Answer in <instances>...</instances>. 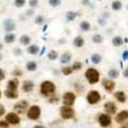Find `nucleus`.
<instances>
[{"instance_id":"1","label":"nucleus","mask_w":128,"mask_h":128,"mask_svg":"<svg viewBox=\"0 0 128 128\" xmlns=\"http://www.w3.org/2000/svg\"><path fill=\"white\" fill-rule=\"evenodd\" d=\"M84 76L90 84H95V83H97L99 81L100 74H99V72L96 68H94V67H89V68L86 70Z\"/></svg>"},{"instance_id":"2","label":"nucleus","mask_w":128,"mask_h":128,"mask_svg":"<svg viewBox=\"0 0 128 128\" xmlns=\"http://www.w3.org/2000/svg\"><path fill=\"white\" fill-rule=\"evenodd\" d=\"M56 91V86L54 82L49 81V80H46L41 84V93L44 96H49L50 94H52Z\"/></svg>"},{"instance_id":"3","label":"nucleus","mask_w":128,"mask_h":128,"mask_svg":"<svg viewBox=\"0 0 128 128\" xmlns=\"http://www.w3.org/2000/svg\"><path fill=\"white\" fill-rule=\"evenodd\" d=\"M86 100L91 105H95L100 100V94L97 91H90L86 95Z\"/></svg>"},{"instance_id":"4","label":"nucleus","mask_w":128,"mask_h":128,"mask_svg":"<svg viewBox=\"0 0 128 128\" xmlns=\"http://www.w3.org/2000/svg\"><path fill=\"white\" fill-rule=\"evenodd\" d=\"M60 113H61V116L64 120H70V118H73L74 115H75V111L72 109L70 107L68 106H63L60 110Z\"/></svg>"},{"instance_id":"5","label":"nucleus","mask_w":128,"mask_h":128,"mask_svg":"<svg viewBox=\"0 0 128 128\" xmlns=\"http://www.w3.org/2000/svg\"><path fill=\"white\" fill-rule=\"evenodd\" d=\"M40 115H41V108L36 105L30 107L29 111H28V118L30 120H38Z\"/></svg>"},{"instance_id":"6","label":"nucleus","mask_w":128,"mask_h":128,"mask_svg":"<svg viewBox=\"0 0 128 128\" xmlns=\"http://www.w3.org/2000/svg\"><path fill=\"white\" fill-rule=\"evenodd\" d=\"M76 100V95L72 92H66L65 94L63 95V104L65 106H73L74 102Z\"/></svg>"},{"instance_id":"7","label":"nucleus","mask_w":128,"mask_h":128,"mask_svg":"<svg viewBox=\"0 0 128 128\" xmlns=\"http://www.w3.org/2000/svg\"><path fill=\"white\" fill-rule=\"evenodd\" d=\"M3 27H4V30L10 33V32H13L16 29V22L13 18H6L3 20Z\"/></svg>"},{"instance_id":"8","label":"nucleus","mask_w":128,"mask_h":128,"mask_svg":"<svg viewBox=\"0 0 128 128\" xmlns=\"http://www.w3.org/2000/svg\"><path fill=\"white\" fill-rule=\"evenodd\" d=\"M28 107H29V104H28V102H26V100H20V102H18L14 106V110L17 112V113H24Z\"/></svg>"},{"instance_id":"9","label":"nucleus","mask_w":128,"mask_h":128,"mask_svg":"<svg viewBox=\"0 0 128 128\" xmlns=\"http://www.w3.org/2000/svg\"><path fill=\"white\" fill-rule=\"evenodd\" d=\"M98 121L102 127H108V126H110V124H111V118L107 114H99Z\"/></svg>"},{"instance_id":"10","label":"nucleus","mask_w":128,"mask_h":128,"mask_svg":"<svg viewBox=\"0 0 128 128\" xmlns=\"http://www.w3.org/2000/svg\"><path fill=\"white\" fill-rule=\"evenodd\" d=\"M6 122L10 123V124H13V125H17V124L20 122V118L16 113H13V112H11L6 115Z\"/></svg>"},{"instance_id":"11","label":"nucleus","mask_w":128,"mask_h":128,"mask_svg":"<svg viewBox=\"0 0 128 128\" xmlns=\"http://www.w3.org/2000/svg\"><path fill=\"white\" fill-rule=\"evenodd\" d=\"M104 108H105L107 113H109V114H114L116 112V106H115V104L113 102H107L104 105Z\"/></svg>"},{"instance_id":"12","label":"nucleus","mask_w":128,"mask_h":128,"mask_svg":"<svg viewBox=\"0 0 128 128\" xmlns=\"http://www.w3.org/2000/svg\"><path fill=\"white\" fill-rule=\"evenodd\" d=\"M102 86H104V88L108 91V92H111L112 90L115 88V83H114V81H112L111 79H102Z\"/></svg>"},{"instance_id":"13","label":"nucleus","mask_w":128,"mask_h":128,"mask_svg":"<svg viewBox=\"0 0 128 128\" xmlns=\"http://www.w3.org/2000/svg\"><path fill=\"white\" fill-rule=\"evenodd\" d=\"M22 91L24 92H31L32 90L34 89V83L33 81H31V80H25V81L22 82Z\"/></svg>"},{"instance_id":"14","label":"nucleus","mask_w":128,"mask_h":128,"mask_svg":"<svg viewBox=\"0 0 128 128\" xmlns=\"http://www.w3.org/2000/svg\"><path fill=\"white\" fill-rule=\"evenodd\" d=\"M84 38H83L81 35H77L75 38H74V41H73V45L76 47V48H82L83 46H84Z\"/></svg>"},{"instance_id":"15","label":"nucleus","mask_w":128,"mask_h":128,"mask_svg":"<svg viewBox=\"0 0 128 128\" xmlns=\"http://www.w3.org/2000/svg\"><path fill=\"white\" fill-rule=\"evenodd\" d=\"M128 118V111L127 110H123L115 116V121L118 123H124Z\"/></svg>"},{"instance_id":"16","label":"nucleus","mask_w":128,"mask_h":128,"mask_svg":"<svg viewBox=\"0 0 128 128\" xmlns=\"http://www.w3.org/2000/svg\"><path fill=\"white\" fill-rule=\"evenodd\" d=\"M70 60H72V54L68 51L63 52L61 54V57H60V62H61V64H68L70 62Z\"/></svg>"},{"instance_id":"17","label":"nucleus","mask_w":128,"mask_h":128,"mask_svg":"<svg viewBox=\"0 0 128 128\" xmlns=\"http://www.w3.org/2000/svg\"><path fill=\"white\" fill-rule=\"evenodd\" d=\"M27 52L32 56H35V54H40V47L38 45H35V44H30V45L27 47Z\"/></svg>"},{"instance_id":"18","label":"nucleus","mask_w":128,"mask_h":128,"mask_svg":"<svg viewBox=\"0 0 128 128\" xmlns=\"http://www.w3.org/2000/svg\"><path fill=\"white\" fill-rule=\"evenodd\" d=\"M124 44V40L122 36L120 35H115V36L112 38V45L114 47H121Z\"/></svg>"},{"instance_id":"19","label":"nucleus","mask_w":128,"mask_h":128,"mask_svg":"<svg viewBox=\"0 0 128 128\" xmlns=\"http://www.w3.org/2000/svg\"><path fill=\"white\" fill-rule=\"evenodd\" d=\"M3 40H4V43H6V44H12V43L15 42L16 35H15V33H13V32H10V33H6V34L4 35Z\"/></svg>"},{"instance_id":"20","label":"nucleus","mask_w":128,"mask_h":128,"mask_svg":"<svg viewBox=\"0 0 128 128\" xmlns=\"http://www.w3.org/2000/svg\"><path fill=\"white\" fill-rule=\"evenodd\" d=\"M19 42H20V44H22L24 46H29L31 44V36L28 34H22L20 38H19Z\"/></svg>"},{"instance_id":"21","label":"nucleus","mask_w":128,"mask_h":128,"mask_svg":"<svg viewBox=\"0 0 128 128\" xmlns=\"http://www.w3.org/2000/svg\"><path fill=\"white\" fill-rule=\"evenodd\" d=\"M17 86H18V80L16 78L9 80V82H8V90L17 91Z\"/></svg>"},{"instance_id":"22","label":"nucleus","mask_w":128,"mask_h":128,"mask_svg":"<svg viewBox=\"0 0 128 128\" xmlns=\"http://www.w3.org/2000/svg\"><path fill=\"white\" fill-rule=\"evenodd\" d=\"M102 54H97V52H95V54H93L91 56V61H92V63L93 64H99L102 62Z\"/></svg>"},{"instance_id":"23","label":"nucleus","mask_w":128,"mask_h":128,"mask_svg":"<svg viewBox=\"0 0 128 128\" xmlns=\"http://www.w3.org/2000/svg\"><path fill=\"white\" fill-rule=\"evenodd\" d=\"M78 16V13L77 12H74V11H68L65 15V19L67 22H74Z\"/></svg>"},{"instance_id":"24","label":"nucleus","mask_w":128,"mask_h":128,"mask_svg":"<svg viewBox=\"0 0 128 128\" xmlns=\"http://www.w3.org/2000/svg\"><path fill=\"white\" fill-rule=\"evenodd\" d=\"M4 95L6 96L8 98H10V99H15V98H17L18 97V93H17V91H13V90H6L4 92Z\"/></svg>"},{"instance_id":"25","label":"nucleus","mask_w":128,"mask_h":128,"mask_svg":"<svg viewBox=\"0 0 128 128\" xmlns=\"http://www.w3.org/2000/svg\"><path fill=\"white\" fill-rule=\"evenodd\" d=\"M111 8L113 11H121L123 8V3H122V1H120V0H114V1H112V3H111Z\"/></svg>"},{"instance_id":"26","label":"nucleus","mask_w":128,"mask_h":128,"mask_svg":"<svg viewBox=\"0 0 128 128\" xmlns=\"http://www.w3.org/2000/svg\"><path fill=\"white\" fill-rule=\"evenodd\" d=\"M114 97L116 98L120 102H126V94L124 93V92H122V91L114 93Z\"/></svg>"},{"instance_id":"27","label":"nucleus","mask_w":128,"mask_h":128,"mask_svg":"<svg viewBox=\"0 0 128 128\" xmlns=\"http://www.w3.org/2000/svg\"><path fill=\"white\" fill-rule=\"evenodd\" d=\"M26 67L29 72H35L38 70V63L35 61H29V62H27Z\"/></svg>"},{"instance_id":"28","label":"nucleus","mask_w":128,"mask_h":128,"mask_svg":"<svg viewBox=\"0 0 128 128\" xmlns=\"http://www.w3.org/2000/svg\"><path fill=\"white\" fill-rule=\"evenodd\" d=\"M79 27L83 32H88V31H90V29H91V24L88 20H82L81 22H80Z\"/></svg>"},{"instance_id":"29","label":"nucleus","mask_w":128,"mask_h":128,"mask_svg":"<svg viewBox=\"0 0 128 128\" xmlns=\"http://www.w3.org/2000/svg\"><path fill=\"white\" fill-rule=\"evenodd\" d=\"M92 42L95 43V44H102L104 42V38L102 34L99 33H95L92 35Z\"/></svg>"},{"instance_id":"30","label":"nucleus","mask_w":128,"mask_h":128,"mask_svg":"<svg viewBox=\"0 0 128 128\" xmlns=\"http://www.w3.org/2000/svg\"><path fill=\"white\" fill-rule=\"evenodd\" d=\"M34 24L35 25H38V26H42V25H45V18L44 16L38 14L35 16V19H34Z\"/></svg>"},{"instance_id":"31","label":"nucleus","mask_w":128,"mask_h":128,"mask_svg":"<svg viewBox=\"0 0 128 128\" xmlns=\"http://www.w3.org/2000/svg\"><path fill=\"white\" fill-rule=\"evenodd\" d=\"M59 57V54H58V51H56V50H50L49 52L47 54V58L50 60V61H54V60H57Z\"/></svg>"},{"instance_id":"32","label":"nucleus","mask_w":128,"mask_h":128,"mask_svg":"<svg viewBox=\"0 0 128 128\" xmlns=\"http://www.w3.org/2000/svg\"><path fill=\"white\" fill-rule=\"evenodd\" d=\"M108 76L112 79H115V78H118V76H120V73H118V70H115V68H111L109 70V72H108Z\"/></svg>"},{"instance_id":"33","label":"nucleus","mask_w":128,"mask_h":128,"mask_svg":"<svg viewBox=\"0 0 128 128\" xmlns=\"http://www.w3.org/2000/svg\"><path fill=\"white\" fill-rule=\"evenodd\" d=\"M61 72H62V74L64 76H70L74 70H73V68H72V66H64L61 70Z\"/></svg>"},{"instance_id":"34","label":"nucleus","mask_w":128,"mask_h":128,"mask_svg":"<svg viewBox=\"0 0 128 128\" xmlns=\"http://www.w3.org/2000/svg\"><path fill=\"white\" fill-rule=\"evenodd\" d=\"M72 68L73 70H80L82 68V63L79 62V61H76L73 63V66H72Z\"/></svg>"},{"instance_id":"35","label":"nucleus","mask_w":128,"mask_h":128,"mask_svg":"<svg viewBox=\"0 0 128 128\" xmlns=\"http://www.w3.org/2000/svg\"><path fill=\"white\" fill-rule=\"evenodd\" d=\"M48 3L50 4V6L57 8V6H59L62 3V0H49V1H48Z\"/></svg>"},{"instance_id":"36","label":"nucleus","mask_w":128,"mask_h":128,"mask_svg":"<svg viewBox=\"0 0 128 128\" xmlns=\"http://www.w3.org/2000/svg\"><path fill=\"white\" fill-rule=\"evenodd\" d=\"M26 4V0H14V6L16 8H22Z\"/></svg>"},{"instance_id":"37","label":"nucleus","mask_w":128,"mask_h":128,"mask_svg":"<svg viewBox=\"0 0 128 128\" xmlns=\"http://www.w3.org/2000/svg\"><path fill=\"white\" fill-rule=\"evenodd\" d=\"M13 54L17 56V57H19V56H22V50L19 47H15V48H13Z\"/></svg>"},{"instance_id":"38","label":"nucleus","mask_w":128,"mask_h":128,"mask_svg":"<svg viewBox=\"0 0 128 128\" xmlns=\"http://www.w3.org/2000/svg\"><path fill=\"white\" fill-rule=\"evenodd\" d=\"M29 6L31 9H34L38 6V0H29Z\"/></svg>"},{"instance_id":"39","label":"nucleus","mask_w":128,"mask_h":128,"mask_svg":"<svg viewBox=\"0 0 128 128\" xmlns=\"http://www.w3.org/2000/svg\"><path fill=\"white\" fill-rule=\"evenodd\" d=\"M97 22H98V25H99V26L105 27V26H106V24H107V19L102 18V17H99V18H98V20H97Z\"/></svg>"},{"instance_id":"40","label":"nucleus","mask_w":128,"mask_h":128,"mask_svg":"<svg viewBox=\"0 0 128 128\" xmlns=\"http://www.w3.org/2000/svg\"><path fill=\"white\" fill-rule=\"evenodd\" d=\"M34 15V9H28L26 11V16L30 17V16H33Z\"/></svg>"},{"instance_id":"41","label":"nucleus","mask_w":128,"mask_h":128,"mask_svg":"<svg viewBox=\"0 0 128 128\" xmlns=\"http://www.w3.org/2000/svg\"><path fill=\"white\" fill-rule=\"evenodd\" d=\"M122 59H123V61H127L128 60V50H124L123 51V54H122Z\"/></svg>"},{"instance_id":"42","label":"nucleus","mask_w":128,"mask_h":128,"mask_svg":"<svg viewBox=\"0 0 128 128\" xmlns=\"http://www.w3.org/2000/svg\"><path fill=\"white\" fill-rule=\"evenodd\" d=\"M8 127H9V124H8V122L0 121V128H8Z\"/></svg>"},{"instance_id":"43","label":"nucleus","mask_w":128,"mask_h":128,"mask_svg":"<svg viewBox=\"0 0 128 128\" xmlns=\"http://www.w3.org/2000/svg\"><path fill=\"white\" fill-rule=\"evenodd\" d=\"M6 78V73H4V70H3L2 68H0V81L1 80H3Z\"/></svg>"},{"instance_id":"44","label":"nucleus","mask_w":128,"mask_h":128,"mask_svg":"<svg viewBox=\"0 0 128 128\" xmlns=\"http://www.w3.org/2000/svg\"><path fill=\"white\" fill-rule=\"evenodd\" d=\"M12 74H13L14 76H20V75H22V72L20 70H13Z\"/></svg>"},{"instance_id":"45","label":"nucleus","mask_w":128,"mask_h":128,"mask_svg":"<svg viewBox=\"0 0 128 128\" xmlns=\"http://www.w3.org/2000/svg\"><path fill=\"white\" fill-rule=\"evenodd\" d=\"M4 112H6L4 107H3V105H0V116H2L4 114Z\"/></svg>"},{"instance_id":"46","label":"nucleus","mask_w":128,"mask_h":128,"mask_svg":"<svg viewBox=\"0 0 128 128\" xmlns=\"http://www.w3.org/2000/svg\"><path fill=\"white\" fill-rule=\"evenodd\" d=\"M102 18H105V19H107V18H109V17H110V14L108 13V12H104V14H102Z\"/></svg>"},{"instance_id":"47","label":"nucleus","mask_w":128,"mask_h":128,"mask_svg":"<svg viewBox=\"0 0 128 128\" xmlns=\"http://www.w3.org/2000/svg\"><path fill=\"white\" fill-rule=\"evenodd\" d=\"M123 75H124V77H125V78H128V67H127V68L124 70Z\"/></svg>"},{"instance_id":"48","label":"nucleus","mask_w":128,"mask_h":128,"mask_svg":"<svg viewBox=\"0 0 128 128\" xmlns=\"http://www.w3.org/2000/svg\"><path fill=\"white\" fill-rule=\"evenodd\" d=\"M45 49H46L45 47H43V48H42V50L40 51V56H43V54H44V52H45Z\"/></svg>"},{"instance_id":"49","label":"nucleus","mask_w":128,"mask_h":128,"mask_svg":"<svg viewBox=\"0 0 128 128\" xmlns=\"http://www.w3.org/2000/svg\"><path fill=\"white\" fill-rule=\"evenodd\" d=\"M82 3H83L84 6H88V4H90V1H89V0H83Z\"/></svg>"},{"instance_id":"50","label":"nucleus","mask_w":128,"mask_h":128,"mask_svg":"<svg viewBox=\"0 0 128 128\" xmlns=\"http://www.w3.org/2000/svg\"><path fill=\"white\" fill-rule=\"evenodd\" d=\"M47 28H48V25H46V24H45V25H44V28H43V31L45 32L47 30Z\"/></svg>"},{"instance_id":"51","label":"nucleus","mask_w":128,"mask_h":128,"mask_svg":"<svg viewBox=\"0 0 128 128\" xmlns=\"http://www.w3.org/2000/svg\"><path fill=\"white\" fill-rule=\"evenodd\" d=\"M3 49V45H2V43H0V51H1Z\"/></svg>"},{"instance_id":"52","label":"nucleus","mask_w":128,"mask_h":128,"mask_svg":"<svg viewBox=\"0 0 128 128\" xmlns=\"http://www.w3.org/2000/svg\"><path fill=\"white\" fill-rule=\"evenodd\" d=\"M34 128H45V127H44V126H35Z\"/></svg>"},{"instance_id":"53","label":"nucleus","mask_w":128,"mask_h":128,"mask_svg":"<svg viewBox=\"0 0 128 128\" xmlns=\"http://www.w3.org/2000/svg\"><path fill=\"white\" fill-rule=\"evenodd\" d=\"M2 59H3V57H2V54H0V61H1V60H2Z\"/></svg>"},{"instance_id":"54","label":"nucleus","mask_w":128,"mask_h":128,"mask_svg":"<svg viewBox=\"0 0 128 128\" xmlns=\"http://www.w3.org/2000/svg\"><path fill=\"white\" fill-rule=\"evenodd\" d=\"M0 97H1V91H0Z\"/></svg>"},{"instance_id":"55","label":"nucleus","mask_w":128,"mask_h":128,"mask_svg":"<svg viewBox=\"0 0 128 128\" xmlns=\"http://www.w3.org/2000/svg\"><path fill=\"white\" fill-rule=\"evenodd\" d=\"M127 9H128V4H127Z\"/></svg>"}]
</instances>
